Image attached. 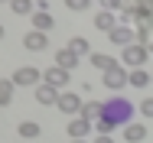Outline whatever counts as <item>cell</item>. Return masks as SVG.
<instances>
[{"mask_svg": "<svg viewBox=\"0 0 153 143\" xmlns=\"http://www.w3.org/2000/svg\"><path fill=\"white\" fill-rule=\"evenodd\" d=\"M20 137H23V140H36V137H39V124H36V120H23V124H20Z\"/></svg>", "mask_w": 153, "mask_h": 143, "instance_id": "cell-20", "label": "cell"}, {"mask_svg": "<svg viewBox=\"0 0 153 143\" xmlns=\"http://www.w3.org/2000/svg\"><path fill=\"white\" fill-rule=\"evenodd\" d=\"M91 65L98 68V72H114L121 62H117L114 56H108V52H91Z\"/></svg>", "mask_w": 153, "mask_h": 143, "instance_id": "cell-9", "label": "cell"}, {"mask_svg": "<svg viewBox=\"0 0 153 143\" xmlns=\"http://www.w3.org/2000/svg\"><path fill=\"white\" fill-rule=\"evenodd\" d=\"M147 52H153V42H150V46H147Z\"/></svg>", "mask_w": 153, "mask_h": 143, "instance_id": "cell-26", "label": "cell"}, {"mask_svg": "<svg viewBox=\"0 0 153 143\" xmlns=\"http://www.w3.org/2000/svg\"><path fill=\"white\" fill-rule=\"evenodd\" d=\"M147 3H150V7H153V0H147Z\"/></svg>", "mask_w": 153, "mask_h": 143, "instance_id": "cell-31", "label": "cell"}, {"mask_svg": "<svg viewBox=\"0 0 153 143\" xmlns=\"http://www.w3.org/2000/svg\"><path fill=\"white\" fill-rule=\"evenodd\" d=\"M0 3H10V0H0Z\"/></svg>", "mask_w": 153, "mask_h": 143, "instance_id": "cell-30", "label": "cell"}, {"mask_svg": "<svg viewBox=\"0 0 153 143\" xmlns=\"http://www.w3.org/2000/svg\"><path fill=\"white\" fill-rule=\"evenodd\" d=\"M124 137H127V143H140L147 137V127L143 124H124Z\"/></svg>", "mask_w": 153, "mask_h": 143, "instance_id": "cell-16", "label": "cell"}, {"mask_svg": "<svg viewBox=\"0 0 153 143\" xmlns=\"http://www.w3.org/2000/svg\"><path fill=\"white\" fill-rule=\"evenodd\" d=\"M23 46H26V49H33V52H42V49L49 46V36L33 29V33H26V36H23Z\"/></svg>", "mask_w": 153, "mask_h": 143, "instance_id": "cell-10", "label": "cell"}, {"mask_svg": "<svg viewBox=\"0 0 153 143\" xmlns=\"http://www.w3.org/2000/svg\"><path fill=\"white\" fill-rule=\"evenodd\" d=\"M13 88L20 85V88H36V85H42V72L39 68H33V65H23V68H16L13 72Z\"/></svg>", "mask_w": 153, "mask_h": 143, "instance_id": "cell-3", "label": "cell"}, {"mask_svg": "<svg viewBox=\"0 0 153 143\" xmlns=\"http://www.w3.org/2000/svg\"><path fill=\"white\" fill-rule=\"evenodd\" d=\"M36 101L49 107V104H56V101H59V91H56V88H49V85H36Z\"/></svg>", "mask_w": 153, "mask_h": 143, "instance_id": "cell-14", "label": "cell"}, {"mask_svg": "<svg viewBox=\"0 0 153 143\" xmlns=\"http://www.w3.org/2000/svg\"><path fill=\"white\" fill-rule=\"evenodd\" d=\"M78 117H85V120H98V117H101V104H98V101H85V104H82V111H78Z\"/></svg>", "mask_w": 153, "mask_h": 143, "instance_id": "cell-17", "label": "cell"}, {"mask_svg": "<svg viewBox=\"0 0 153 143\" xmlns=\"http://www.w3.org/2000/svg\"><path fill=\"white\" fill-rule=\"evenodd\" d=\"M101 7L108 13H114V10H124V0H101Z\"/></svg>", "mask_w": 153, "mask_h": 143, "instance_id": "cell-23", "label": "cell"}, {"mask_svg": "<svg viewBox=\"0 0 153 143\" xmlns=\"http://www.w3.org/2000/svg\"><path fill=\"white\" fill-rule=\"evenodd\" d=\"M13 101V82L10 78H0V107H7Z\"/></svg>", "mask_w": 153, "mask_h": 143, "instance_id": "cell-19", "label": "cell"}, {"mask_svg": "<svg viewBox=\"0 0 153 143\" xmlns=\"http://www.w3.org/2000/svg\"><path fill=\"white\" fill-rule=\"evenodd\" d=\"M52 26H56V16H52V13H42V10L33 13V29H36V33H49Z\"/></svg>", "mask_w": 153, "mask_h": 143, "instance_id": "cell-11", "label": "cell"}, {"mask_svg": "<svg viewBox=\"0 0 153 143\" xmlns=\"http://www.w3.org/2000/svg\"><path fill=\"white\" fill-rule=\"evenodd\" d=\"M108 36H111V42H114V46H121V49H124V46H130V42H134V26H121V23H117Z\"/></svg>", "mask_w": 153, "mask_h": 143, "instance_id": "cell-8", "label": "cell"}, {"mask_svg": "<svg viewBox=\"0 0 153 143\" xmlns=\"http://www.w3.org/2000/svg\"><path fill=\"white\" fill-rule=\"evenodd\" d=\"M88 133H91V120L75 117V120L68 124V137H72V140H88Z\"/></svg>", "mask_w": 153, "mask_h": 143, "instance_id": "cell-7", "label": "cell"}, {"mask_svg": "<svg viewBox=\"0 0 153 143\" xmlns=\"http://www.w3.org/2000/svg\"><path fill=\"white\" fill-rule=\"evenodd\" d=\"M94 143H114L111 137H94Z\"/></svg>", "mask_w": 153, "mask_h": 143, "instance_id": "cell-25", "label": "cell"}, {"mask_svg": "<svg viewBox=\"0 0 153 143\" xmlns=\"http://www.w3.org/2000/svg\"><path fill=\"white\" fill-rule=\"evenodd\" d=\"M0 39H3V26H0Z\"/></svg>", "mask_w": 153, "mask_h": 143, "instance_id": "cell-28", "label": "cell"}, {"mask_svg": "<svg viewBox=\"0 0 153 143\" xmlns=\"http://www.w3.org/2000/svg\"><path fill=\"white\" fill-rule=\"evenodd\" d=\"M147 46H140V42H130V46H124L121 49V62L127 65V68H140L143 62H147Z\"/></svg>", "mask_w": 153, "mask_h": 143, "instance_id": "cell-2", "label": "cell"}, {"mask_svg": "<svg viewBox=\"0 0 153 143\" xmlns=\"http://www.w3.org/2000/svg\"><path fill=\"white\" fill-rule=\"evenodd\" d=\"M65 49H72V52H75V59L91 56V42H88L85 36H75V39H68V46H65Z\"/></svg>", "mask_w": 153, "mask_h": 143, "instance_id": "cell-13", "label": "cell"}, {"mask_svg": "<svg viewBox=\"0 0 153 143\" xmlns=\"http://www.w3.org/2000/svg\"><path fill=\"white\" fill-rule=\"evenodd\" d=\"M140 114H143V117H153V98H143V101H140Z\"/></svg>", "mask_w": 153, "mask_h": 143, "instance_id": "cell-24", "label": "cell"}, {"mask_svg": "<svg viewBox=\"0 0 153 143\" xmlns=\"http://www.w3.org/2000/svg\"><path fill=\"white\" fill-rule=\"evenodd\" d=\"M114 26H117V16H114V13H108V10H101V13L94 16V29H101V33H111Z\"/></svg>", "mask_w": 153, "mask_h": 143, "instance_id": "cell-15", "label": "cell"}, {"mask_svg": "<svg viewBox=\"0 0 153 143\" xmlns=\"http://www.w3.org/2000/svg\"><path fill=\"white\" fill-rule=\"evenodd\" d=\"M124 85H127V68H124V65H117L114 72H104V88H111V91H121Z\"/></svg>", "mask_w": 153, "mask_h": 143, "instance_id": "cell-6", "label": "cell"}, {"mask_svg": "<svg viewBox=\"0 0 153 143\" xmlns=\"http://www.w3.org/2000/svg\"><path fill=\"white\" fill-rule=\"evenodd\" d=\"M68 78H72V75H68V72H65V68H56V65H52V68H46V72H42V85H49V88H56V91H62V88L68 85Z\"/></svg>", "mask_w": 153, "mask_h": 143, "instance_id": "cell-5", "label": "cell"}, {"mask_svg": "<svg viewBox=\"0 0 153 143\" xmlns=\"http://www.w3.org/2000/svg\"><path fill=\"white\" fill-rule=\"evenodd\" d=\"M101 117H108L111 124H117V127H121V124L130 120V104H127L124 98H111L108 104H101Z\"/></svg>", "mask_w": 153, "mask_h": 143, "instance_id": "cell-1", "label": "cell"}, {"mask_svg": "<svg viewBox=\"0 0 153 143\" xmlns=\"http://www.w3.org/2000/svg\"><path fill=\"white\" fill-rule=\"evenodd\" d=\"M127 85H134V88H147V85H150V72H140V68L127 72Z\"/></svg>", "mask_w": 153, "mask_h": 143, "instance_id": "cell-18", "label": "cell"}, {"mask_svg": "<svg viewBox=\"0 0 153 143\" xmlns=\"http://www.w3.org/2000/svg\"><path fill=\"white\" fill-rule=\"evenodd\" d=\"M65 7H68V10H75V13H82V10H88V7H91V0H65Z\"/></svg>", "mask_w": 153, "mask_h": 143, "instance_id": "cell-22", "label": "cell"}, {"mask_svg": "<svg viewBox=\"0 0 153 143\" xmlns=\"http://www.w3.org/2000/svg\"><path fill=\"white\" fill-rule=\"evenodd\" d=\"M10 10L16 16H30L33 13V0H10Z\"/></svg>", "mask_w": 153, "mask_h": 143, "instance_id": "cell-21", "label": "cell"}, {"mask_svg": "<svg viewBox=\"0 0 153 143\" xmlns=\"http://www.w3.org/2000/svg\"><path fill=\"white\" fill-rule=\"evenodd\" d=\"M75 65H78V59H75V52H72V49H59V52H56V68L72 72Z\"/></svg>", "mask_w": 153, "mask_h": 143, "instance_id": "cell-12", "label": "cell"}, {"mask_svg": "<svg viewBox=\"0 0 153 143\" xmlns=\"http://www.w3.org/2000/svg\"><path fill=\"white\" fill-rule=\"evenodd\" d=\"M82 94H75V91H59V101H56V107H59L62 114H78L82 111Z\"/></svg>", "mask_w": 153, "mask_h": 143, "instance_id": "cell-4", "label": "cell"}, {"mask_svg": "<svg viewBox=\"0 0 153 143\" xmlns=\"http://www.w3.org/2000/svg\"><path fill=\"white\" fill-rule=\"evenodd\" d=\"M72 143H88V140H72Z\"/></svg>", "mask_w": 153, "mask_h": 143, "instance_id": "cell-27", "label": "cell"}, {"mask_svg": "<svg viewBox=\"0 0 153 143\" xmlns=\"http://www.w3.org/2000/svg\"><path fill=\"white\" fill-rule=\"evenodd\" d=\"M150 85H153V72H150Z\"/></svg>", "mask_w": 153, "mask_h": 143, "instance_id": "cell-29", "label": "cell"}]
</instances>
